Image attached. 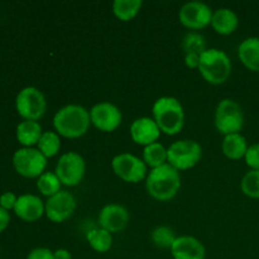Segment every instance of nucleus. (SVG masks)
I'll use <instances>...</instances> for the list:
<instances>
[{
    "label": "nucleus",
    "instance_id": "nucleus-1",
    "mask_svg": "<svg viewBox=\"0 0 259 259\" xmlns=\"http://www.w3.org/2000/svg\"><path fill=\"white\" fill-rule=\"evenodd\" d=\"M90 111L77 104L61 108L53 116V128L60 137L68 139L81 138L90 128Z\"/></svg>",
    "mask_w": 259,
    "mask_h": 259
},
{
    "label": "nucleus",
    "instance_id": "nucleus-2",
    "mask_svg": "<svg viewBox=\"0 0 259 259\" xmlns=\"http://www.w3.org/2000/svg\"><path fill=\"white\" fill-rule=\"evenodd\" d=\"M181 187L180 172L171 164L151 169L146 179V190L149 196L158 201H168L174 199Z\"/></svg>",
    "mask_w": 259,
    "mask_h": 259
},
{
    "label": "nucleus",
    "instance_id": "nucleus-3",
    "mask_svg": "<svg viewBox=\"0 0 259 259\" xmlns=\"http://www.w3.org/2000/svg\"><path fill=\"white\" fill-rule=\"evenodd\" d=\"M152 113L162 133L176 136L184 129L185 110L179 99L174 96H162L157 99L152 108Z\"/></svg>",
    "mask_w": 259,
    "mask_h": 259
},
{
    "label": "nucleus",
    "instance_id": "nucleus-4",
    "mask_svg": "<svg viewBox=\"0 0 259 259\" xmlns=\"http://www.w3.org/2000/svg\"><path fill=\"white\" fill-rule=\"evenodd\" d=\"M197 70L206 82L211 85H222L232 75V61L224 51L207 48L200 56Z\"/></svg>",
    "mask_w": 259,
    "mask_h": 259
},
{
    "label": "nucleus",
    "instance_id": "nucleus-5",
    "mask_svg": "<svg viewBox=\"0 0 259 259\" xmlns=\"http://www.w3.org/2000/svg\"><path fill=\"white\" fill-rule=\"evenodd\" d=\"M202 157V148L196 141L181 139L167 148V163L177 171H185L196 166Z\"/></svg>",
    "mask_w": 259,
    "mask_h": 259
},
{
    "label": "nucleus",
    "instance_id": "nucleus-6",
    "mask_svg": "<svg viewBox=\"0 0 259 259\" xmlns=\"http://www.w3.org/2000/svg\"><path fill=\"white\" fill-rule=\"evenodd\" d=\"M217 131L223 136L239 133L244 126V113L242 106L232 99H223L217 106L214 116Z\"/></svg>",
    "mask_w": 259,
    "mask_h": 259
},
{
    "label": "nucleus",
    "instance_id": "nucleus-7",
    "mask_svg": "<svg viewBox=\"0 0 259 259\" xmlns=\"http://www.w3.org/2000/svg\"><path fill=\"white\" fill-rule=\"evenodd\" d=\"M15 109L23 120L38 121L47 110L45 94L34 86L22 89L15 98Z\"/></svg>",
    "mask_w": 259,
    "mask_h": 259
},
{
    "label": "nucleus",
    "instance_id": "nucleus-8",
    "mask_svg": "<svg viewBox=\"0 0 259 259\" xmlns=\"http://www.w3.org/2000/svg\"><path fill=\"white\" fill-rule=\"evenodd\" d=\"M13 167L19 176L38 179L46 172L47 158L34 147H22L13 154Z\"/></svg>",
    "mask_w": 259,
    "mask_h": 259
},
{
    "label": "nucleus",
    "instance_id": "nucleus-9",
    "mask_svg": "<svg viewBox=\"0 0 259 259\" xmlns=\"http://www.w3.org/2000/svg\"><path fill=\"white\" fill-rule=\"evenodd\" d=\"M86 172L85 159L76 152L63 153L56 164L55 174L61 184L67 187H75L82 182Z\"/></svg>",
    "mask_w": 259,
    "mask_h": 259
},
{
    "label": "nucleus",
    "instance_id": "nucleus-10",
    "mask_svg": "<svg viewBox=\"0 0 259 259\" xmlns=\"http://www.w3.org/2000/svg\"><path fill=\"white\" fill-rule=\"evenodd\" d=\"M111 168L119 179L129 184H138L148 176L143 159L132 153L116 154L111 161Z\"/></svg>",
    "mask_w": 259,
    "mask_h": 259
},
{
    "label": "nucleus",
    "instance_id": "nucleus-11",
    "mask_svg": "<svg viewBox=\"0 0 259 259\" xmlns=\"http://www.w3.org/2000/svg\"><path fill=\"white\" fill-rule=\"evenodd\" d=\"M91 124L100 132L111 133L120 126L123 114L120 109L109 101L98 103L90 110Z\"/></svg>",
    "mask_w": 259,
    "mask_h": 259
},
{
    "label": "nucleus",
    "instance_id": "nucleus-12",
    "mask_svg": "<svg viewBox=\"0 0 259 259\" xmlns=\"http://www.w3.org/2000/svg\"><path fill=\"white\" fill-rule=\"evenodd\" d=\"M76 210V199L71 192L61 190L45 202V215L52 223H63L70 219Z\"/></svg>",
    "mask_w": 259,
    "mask_h": 259
},
{
    "label": "nucleus",
    "instance_id": "nucleus-13",
    "mask_svg": "<svg viewBox=\"0 0 259 259\" xmlns=\"http://www.w3.org/2000/svg\"><path fill=\"white\" fill-rule=\"evenodd\" d=\"M212 13L211 8L205 3L189 2L180 9L179 19L184 27L197 30L211 24Z\"/></svg>",
    "mask_w": 259,
    "mask_h": 259
},
{
    "label": "nucleus",
    "instance_id": "nucleus-14",
    "mask_svg": "<svg viewBox=\"0 0 259 259\" xmlns=\"http://www.w3.org/2000/svg\"><path fill=\"white\" fill-rule=\"evenodd\" d=\"M129 220H131L129 211L119 204L105 205L100 210L98 217V223L100 228L111 233V234L123 232L128 227Z\"/></svg>",
    "mask_w": 259,
    "mask_h": 259
},
{
    "label": "nucleus",
    "instance_id": "nucleus-15",
    "mask_svg": "<svg viewBox=\"0 0 259 259\" xmlns=\"http://www.w3.org/2000/svg\"><path fill=\"white\" fill-rule=\"evenodd\" d=\"M129 132H131L132 141L143 147L156 143L162 133L154 119L149 118V116H142V118L136 119L131 124Z\"/></svg>",
    "mask_w": 259,
    "mask_h": 259
},
{
    "label": "nucleus",
    "instance_id": "nucleus-16",
    "mask_svg": "<svg viewBox=\"0 0 259 259\" xmlns=\"http://www.w3.org/2000/svg\"><path fill=\"white\" fill-rule=\"evenodd\" d=\"M14 214L23 222L34 223L45 215V202L37 195H20L15 204Z\"/></svg>",
    "mask_w": 259,
    "mask_h": 259
},
{
    "label": "nucleus",
    "instance_id": "nucleus-17",
    "mask_svg": "<svg viewBox=\"0 0 259 259\" xmlns=\"http://www.w3.org/2000/svg\"><path fill=\"white\" fill-rule=\"evenodd\" d=\"M174 259H205V247L197 238L191 235L177 237L171 247Z\"/></svg>",
    "mask_w": 259,
    "mask_h": 259
},
{
    "label": "nucleus",
    "instance_id": "nucleus-18",
    "mask_svg": "<svg viewBox=\"0 0 259 259\" xmlns=\"http://www.w3.org/2000/svg\"><path fill=\"white\" fill-rule=\"evenodd\" d=\"M238 25H239L238 15L229 8H219L212 13L211 27L218 34H232L237 30Z\"/></svg>",
    "mask_w": 259,
    "mask_h": 259
},
{
    "label": "nucleus",
    "instance_id": "nucleus-19",
    "mask_svg": "<svg viewBox=\"0 0 259 259\" xmlns=\"http://www.w3.org/2000/svg\"><path fill=\"white\" fill-rule=\"evenodd\" d=\"M240 62L253 72H259V38H245L238 47Z\"/></svg>",
    "mask_w": 259,
    "mask_h": 259
},
{
    "label": "nucleus",
    "instance_id": "nucleus-20",
    "mask_svg": "<svg viewBox=\"0 0 259 259\" xmlns=\"http://www.w3.org/2000/svg\"><path fill=\"white\" fill-rule=\"evenodd\" d=\"M42 134V126H40V124L38 121L34 120L20 121L17 125V129H15L17 141L23 147H27V148H30V147L38 144Z\"/></svg>",
    "mask_w": 259,
    "mask_h": 259
},
{
    "label": "nucleus",
    "instance_id": "nucleus-21",
    "mask_svg": "<svg viewBox=\"0 0 259 259\" xmlns=\"http://www.w3.org/2000/svg\"><path fill=\"white\" fill-rule=\"evenodd\" d=\"M222 151L224 156L229 159H242L248 151V143L244 136L240 133L228 134L224 137L222 143Z\"/></svg>",
    "mask_w": 259,
    "mask_h": 259
},
{
    "label": "nucleus",
    "instance_id": "nucleus-22",
    "mask_svg": "<svg viewBox=\"0 0 259 259\" xmlns=\"http://www.w3.org/2000/svg\"><path fill=\"white\" fill-rule=\"evenodd\" d=\"M142 0H115L113 3V13L121 22H131L141 12Z\"/></svg>",
    "mask_w": 259,
    "mask_h": 259
},
{
    "label": "nucleus",
    "instance_id": "nucleus-23",
    "mask_svg": "<svg viewBox=\"0 0 259 259\" xmlns=\"http://www.w3.org/2000/svg\"><path fill=\"white\" fill-rule=\"evenodd\" d=\"M89 244L95 252L106 253L113 245V235L103 228H94L86 234Z\"/></svg>",
    "mask_w": 259,
    "mask_h": 259
},
{
    "label": "nucleus",
    "instance_id": "nucleus-24",
    "mask_svg": "<svg viewBox=\"0 0 259 259\" xmlns=\"http://www.w3.org/2000/svg\"><path fill=\"white\" fill-rule=\"evenodd\" d=\"M143 161L151 169L163 166L167 163V149L158 142L149 144L143 149Z\"/></svg>",
    "mask_w": 259,
    "mask_h": 259
},
{
    "label": "nucleus",
    "instance_id": "nucleus-25",
    "mask_svg": "<svg viewBox=\"0 0 259 259\" xmlns=\"http://www.w3.org/2000/svg\"><path fill=\"white\" fill-rule=\"evenodd\" d=\"M37 148L46 158H52L60 152L61 149V138L56 132H43Z\"/></svg>",
    "mask_w": 259,
    "mask_h": 259
},
{
    "label": "nucleus",
    "instance_id": "nucleus-26",
    "mask_svg": "<svg viewBox=\"0 0 259 259\" xmlns=\"http://www.w3.org/2000/svg\"><path fill=\"white\" fill-rule=\"evenodd\" d=\"M61 186H62V184H61L60 179L55 172H45L42 176L37 179L38 191L47 197H51L60 192Z\"/></svg>",
    "mask_w": 259,
    "mask_h": 259
},
{
    "label": "nucleus",
    "instance_id": "nucleus-27",
    "mask_svg": "<svg viewBox=\"0 0 259 259\" xmlns=\"http://www.w3.org/2000/svg\"><path fill=\"white\" fill-rule=\"evenodd\" d=\"M182 50L185 51V55L187 53H195V55L201 56L206 48V40H205L204 35L199 34V33H187L184 37L181 42Z\"/></svg>",
    "mask_w": 259,
    "mask_h": 259
},
{
    "label": "nucleus",
    "instance_id": "nucleus-28",
    "mask_svg": "<svg viewBox=\"0 0 259 259\" xmlns=\"http://www.w3.org/2000/svg\"><path fill=\"white\" fill-rule=\"evenodd\" d=\"M176 238L174 230L168 227H157L151 233V239L153 244L162 249H168V248L171 249Z\"/></svg>",
    "mask_w": 259,
    "mask_h": 259
},
{
    "label": "nucleus",
    "instance_id": "nucleus-29",
    "mask_svg": "<svg viewBox=\"0 0 259 259\" xmlns=\"http://www.w3.org/2000/svg\"><path fill=\"white\" fill-rule=\"evenodd\" d=\"M240 189L245 196L250 199H259V171L250 169L243 176Z\"/></svg>",
    "mask_w": 259,
    "mask_h": 259
},
{
    "label": "nucleus",
    "instance_id": "nucleus-30",
    "mask_svg": "<svg viewBox=\"0 0 259 259\" xmlns=\"http://www.w3.org/2000/svg\"><path fill=\"white\" fill-rule=\"evenodd\" d=\"M245 163L250 169L259 171V143L252 144L248 147V151L245 153Z\"/></svg>",
    "mask_w": 259,
    "mask_h": 259
},
{
    "label": "nucleus",
    "instance_id": "nucleus-31",
    "mask_svg": "<svg viewBox=\"0 0 259 259\" xmlns=\"http://www.w3.org/2000/svg\"><path fill=\"white\" fill-rule=\"evenodd\" d=\"M18 196L12 191H7L0 195V207H3L7 211L14 210L15 204H17Z\"/></svg>",
    "mask_w": 259,
    "mask_h": 259
},
{
    "label": "nucleus",
    "instance_id": "nucleus-32",
    "mask_svg": "<svg viewBox=\"0 0 259 259\" xmlns=\"http://www.w3.org/2000/svg\"><path fill=\"white\" fill-rule=\"evenodd\" d=\"M27 259H55V252L48 248H34L28 253Z\"/></svg>",
    "mask_w": 259,
    "mask_h": 259
},
{
    "label": "nucleus",
    "instance_id": "nucleus-33",
    "mask_svg": "<svg viewBox=\"0 0 259 259\" xmlns=\"http://www.w3.org/2000/svg\"><path fill=\"white\" fill-rule=\"evenodd\" d=\"M185 63H186V66L189 68H199L200 55L187 53V55H185Z\"/></svg>",
    "mask_w": 259,
    "mask_h": 259
},
{
    "label": "nucleus",
    "instance_id": "nucleus-34",
    "mask_svg": "<svg viewBox=\"0 0 259 259\" xmlns=\"http://www.w3.org/2000/svg\"><path fill=\"white\" fill-rule=\"evenodd\" d=\"M10 223V214L9 211L0 207V233L4 232Z\"/></svg>",
    "mask_w": 259,
    "mask_h": 259
},
{
    "label": "nucleus",
    "instance_id": "nucleus-35",
    "mask_svg": "<svg viewBox=\"0 0 259 259\" xmlns=\"http://www.w3.org/2000/svg\"><path fill=\"white\" fill-rule=\"evenodd\" d=\"M55 259H72V255L67 249H57L55 252Z\"/></svg>",
    "mask_w": 259,
    "mask_h": 259
}]
</instances>
